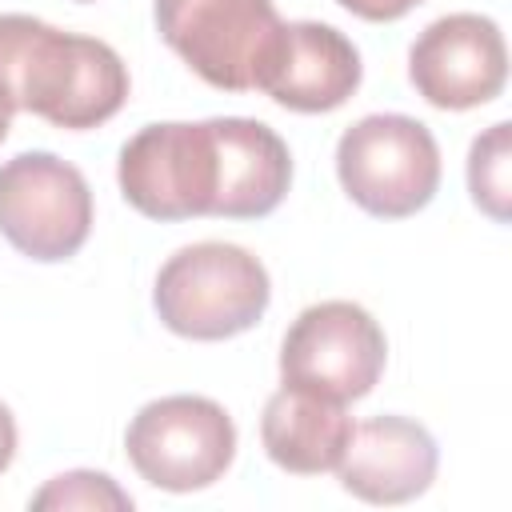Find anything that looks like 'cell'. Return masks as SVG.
<instances>
[{"label":"cell","mask_w":512,"mask_h":512,"mask_svg":"<svg viewBox=\"0 0 512 512\" xmlns=\"http://www.w3.org/2000/svg\"><path fill=\"white\" fill-rule=\"evenodd\" d=\"M8 128H12V104L0 96V140L8 136Z\"/></svg>","instance_id":"cell-18"},{"label":"cell","mask_w":512,"mask_h":512,"mask_svg":"<svg viewBox=\"0 0 512 512\" xmlns=\"http://www.w3.org/2000/svg\"><path fill=\"white\" fill-rule=\"evenodd\" d=\"M216 136L212 120L148 124L120 148V192L148 220L212 216L216 200Z\"/></svg>","instance_id":"cell-7"},{"label":"cell","mask_w":512,"mask_h":512,"mask_svg":"<svg viewBox=\"0 0 512 512\" xmlns=\"http://www.w3.org/2000/svg\"><path fill=\"white\" fill-rule=\"evenodd\" d=\"M340 4L360 20H400L408 8H416L424 0H340Z\"/></svg>","instance_id":"cell-16"},{"label":"cell","mask_w":512,"mask_h":512,"mask_svg":"<svg viewBox=\"0 0 512 512\" xmlns=\"http://www.w3.org/2000/svg\"><path fill=\"white\" fill-rule=\"evenodd\" d=\"M280 24L272 0H156L164 44L224 92L256 88Z\"/></svg>","instance_id":"cell-5"},{"label":"cell","mask_w":512,"mask_h":512,"mask_svg":"<svg viewBox=\"0 0 512 512\" xmlns=\"http://www.w3.org/2000/svg\"><path fill=\"white\" fill-rule=\"evenodd\" d=\"M92 232V188L84 172L52 152H20L0 164V236L56 264L84 248Z\"/></svg>","instance_id":"cell-6"},{"label":"cell","mask_w":512,"mask_h":512,"mask_svg":"<svg viewBox=\"0 0 512 512\" xmlns=\"http://www.w3.org/2000/svg\"><path fill=\"white\" fill-rule=\"evenodd\" d=\"M336 176L352 204L372 216L400 220L420 212L440 188L436 136L400 112L356 120L336 144Z\"/></svg>","instance_id":"cell-3"},{"label":"cell","mask_w":512,"mask_h":512,"mask_svg":"<svg viewBox=\"0 0 512 512\" xmlns=\"http://www.w3.org/2000/svg\"><path fill=\"white\" fill-rule=\"evenodd\" d=\"M12 456H16V420H12L8 404L0 400V472L12 464Z\"/></svg>","instance_id":"cell-17"},{"label":"cell","mask_w":512,"mask_h":512,"mask_svg":"<svg viewBox=\"0 0 512 512\" xmlns=\"http://www.w3.org/2000/svg\"><path fill=\"white\" fill-rule=\"evenodd\" d=\"M388 340L380 324L352 300L304 308L280 344V380L332 400H360L384 372Z\"/></svg>","instance_id":"cell-8"},{"label":"cell","mask_w":512,"mask_h":512,"mask_svg":"<svg viewBox=\"0 0 512 512\" xmlns=\"http://www.w3.org/2000/svg\"><path fill=\"white\" fill-rule=\"evenodd\" d=\"M0 96L52 128L84 132L128 100V68L104 40L60 32L36 16H0Z\"/></svg>","instance_id":"cell-1"},{"label":"cell","mask_w":512,"mask_h":512,"mask_svg":"<svg viewBox=\"0 0 512 512\" xmlns=\"http://www.w3.org/2000/svg\"><path fill=\"white\" fill-rule=\"evenodd\" d=\"M408 76L416 92L444 112H464L496 100L508 80V48L496 20L476 12L432 20L412 40Z\"/></svg>","instance_id":"cell-9"},{"label":"cell","mask_w":512,"mask_h":512,"mask_svg":"<svg viewBox=\"0 0 512 512\" xmlns=\"http://www.w3.org/2000/svg\"><path fill=\"white\" fill-rule=\"evenodd\" d=\"M468 192L496 224L508 220L512 200V124H492L468 148Z\"/></svg>","instance_id":"cell-14"},{"label":"cell","mask_w":512,"mask_h":512,"mask_svg":"<svg viewBox=\"0 0 512 512\" xmlns=\"http://www.w3.org/2000/svg\"><path fill=\"white\" fill-rule=\"evenodd\" d=\"M256 88L292 112H332L360 88V52L332 24H280Z\"/></svg>","instance_id":"cell-10"},{"label":"cell","mask_w":512,"mask_h":512,"mask_svg":"<svg viewBox=\"0 0 512 512\" xmlns=\"http://www.w3.org/2000/svg\"><path fill=\"white\" fill-rule=\"evenodd\" d=\"M216 200L212 216L224 220H260L280 208L292 184L288 144L260 120L248 116H216Z\"/></svg>","instance_id":"cell-12"},{"label":"cell","mask_w":512,"mask_h":512,"mask_svg":"<svg viewBox=\"0 0 512 512\" xmlns=\"http://www.w3.org/2000/svg\"><path fill=\"white\" fill-rule=\"evenodd\" d=\"M436 440L424 424L408 416H372L352 424L348 448L336 464L344 492L368 504H404L428 492L436 480Z\"/></svg>","instance_id":"cell-11"},{"label":"cell","mask_w":512,"mask_h":512,"mask_svg":"<svg viewBox=\"0 0 512 512\" xmlns=\"http://www.w3.org/2000/svg\"><path fill=\"white\" fill-rule=\"evenodd\" d=\"M352 436V416L344 400L280 384L260 416V440L276 468L296 476L336 472Z\"/></svg>","instance_id":"cell-13"},{"label":"cell","mask_w":512,"mask_h":512,"mask_svg":"<svg viewBox=\"0 0 512 512\" xmlns=\"http://www.w3.org/2000/svg\"><path fill=\"white\" fill-rule=\"evenodd\" d=\"M272 300L264 264L240 244H188L156 276L152 304L168 332L188 340H228L248 332Z\"/></svg>","instance_id":"cell-2"},{"label":"cell","mask_w":512,"mask_h":512,"mask_svg":"<svg viewBox=\"0 0 512 512\" xmlns=\"http://www.w3.org/2000/svg\"><path fill=\"white\" fill-rule=\"evenodd\" d=\"M32 508H84V512H100V508H112V512H128L132 508V496L104 472H64V476H52L36 496H32Z\"/></svg>","instance_id":"cell-15"},{"label":"cell","mask_w":512,"mask_h":512,"mask_svg":"<svg viewBox=\"0 0 512 512\" xmlns=\"http://www.w3.org/2000/svg\"><path fill=\"white\" fill-rule=\"evenodd\" d=\"M124 452L152 488L196 492L228 472L236 456V424L208 396H160L132 416Z\"/></svg>","instance_id":"cell-4"}]
</instances>
